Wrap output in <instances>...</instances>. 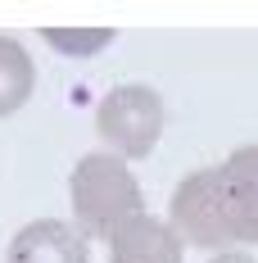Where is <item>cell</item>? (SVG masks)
<instances>
[{"mask_svg":"<svg viewBox=\"0 0 258 263\" xmlns=\"http://www.w3.org/2000/svg\"><path fill=\"white\" fill-rule=\"evenodd\" d=\"M213 173H217V200H222L231 240L258 245V145L231 150L227 163H217Z\"/></svg>","mask_w":258,"mask_h":263,"instance_id":"4","label":"cell"},{"mask_svg":"<svg viewBox=\"0 0 258 263\" xmlns=\"http://www.w3.org/2000/svg\"><path fill=\"white\" fill-rule=\"evenodd\" d=\"M186 245L168 222H158L150 213H136L109 236V263H181Z\"/></svg>","mask_w":258,"mask_h":263,"instance_id":"6","label":"cell"},{"mask_svg":"<svg viewBox=\"0 0 258 263\" xmlns=\"http://www.w3.org/2000/svg\"><path fill=\"white\" fill-rule=\"evenodd\" d=\"M68 195H73V218H77L82 236L109 240L123 222L145 213L141 182L131 177V168L118 155H82L68 177Z\"/></svg>","mask_w":258,"mask_h":263,"instance_id":"1","label":"cell"},{"mask_svg":"<svg viewBox=\"0 0 258 263\" xmlns=\"http://www.w3.org/2000/svg\"><path fill=\"white\" fill-rule=\"evenodd\" d=\"M46 46H54L59 54H73V59H91L113 41V27H46L41 32Z\"/></svg>","mask_w":258,"mask_h":263,"instance_id":"8","label":"cell"},{"mask_svg":"<svg viewBox=\"0 0 258 263\" xmlns=\"http://www.w3.org/2000/svg\"><path fill=\"white\" fill-rule=\"evenodd\" d=\"M36 91V64L32 54L14 41V36H0V118L18 114Z\"/></svg>","mask_w":258,"mask_h":263,"instance_id":"7","label":"cell"},{"mask_svg":"<svg viewBox=\"0 0 258 263\" xmlns=\"http://www.w3.org/2000/svg\"><path fill=\"white\" fill-rule=\"evenodd\" d=\"M95 132L109 150H118L123 159H145L163 136V100L154 86L145 82H127L113 86L95 109Z\"/></svg>","mask_w":258,"mask_h":263,"instance_id":"2","label":"cell"},{"mask_svg":"<svg viewBox=\"0 0 258 263\" xmlns=\"http://www.w3.org/2000/svg\"><path fill=\"white\" fill-rule=\"evenodd\" d=\"M9 263H91L86 236L64 218H36L9 240Z\"/></svg>","mask_w":258,"mask_h":263,"instance_id":"5","label":"cell"},{"mask_svg":"<svg viewBox=\"0 0 258 263\" xmlns=\"http://www.w3.org/2000/svg\"><path fill=\"white\" fill-rule=\"evenodd\" d=\"M168 227L177 232L181 245H200V250H213V254H227V245H235L231 227L222 218L213 168H195L177 182L172 200H168Z\"/></svg>","mask_w":258,"mask_h":263,"instance_id":"3","label":"cell"},{"mask_svg":"<svg viewBox=\"0 0 258 263\" xmlns=\"http://www.w3.org/2000/svg\"><path fill=\"white\" fill-rule=\"evenodd\" d=\"M208 263H254V259H249V254H213Z\"/></svg>","mask_w":258,"mask_h":263,"instance_id":"9","label":"cell"}]
</instances>
